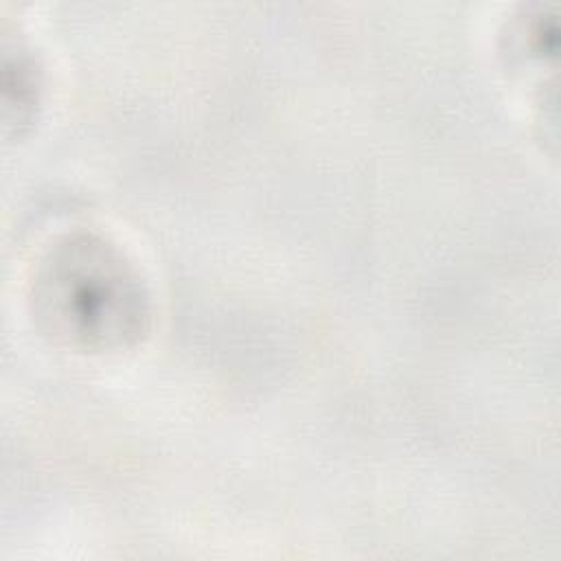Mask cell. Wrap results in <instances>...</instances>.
<instances>
[{
    "label": "cell",
    "mask_w": 561,
    "mask_h": 561,
    "mask_svg": "<svg viewBox=\"0 0 561 561\" xmlns=\"http://www.w3.org/2000/svg\"><path fill=\"white\" fill-rule=\"evenodd\" d=\"M46 333L88 351H123L149 327V294L121 248L90 232L66 234L39 261L31 289Z\"/></svg>",
    "instance_id": "1"
}]
</instances>
